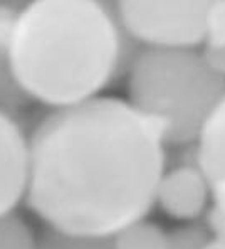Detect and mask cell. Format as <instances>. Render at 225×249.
Returning <instances> with one entry per match:
<instances>
[{"label": "cell", "instance_id": "cell-1", "mask_svg": "<svg viewBox=\"0 0 225 249\" xmlns=\"http://www.w3.org/2000/svg\"><path fill=\"white\" fill-rule=\"evenodd\" d=\"M29 137V209L72 236L108 237L157 204L166 150L157 122L96 96L46 113Z\"/></svg>", "mask_w": 225, "mask_h": 249}, {"label": "cell", "instance_id": "cell-2", "mask_svg": "<svg viewBox=\"0 0 225 249\" xmlns=\"http://www.w3.org/2000/svg\"><path fill=\"white\" fill-rule=\"evenodd\" d=\"M125 37L111 2H27L10 44L14 71L34 101L52 109L84 103L119 78Z\"/></svg>", "mask_w": 225, "mask_h": 249}, {"label": "cell", "instance_id": "cell-3", "mask_svg": "<svg viewBox=\"0 0 225 249\" xmlns=\"http://www.w3.org/2000/svg\"><path fill=\"white\" fill-rule=\"evenodd\" d=\"M128 96L160 124L165 145L192 146L225 100V78L195 49L145 47L128 71Z\"/></svg>", "mask_w": 225, "mask_h": 249}, {"label": "cell", "instance_id": "cell-4", "mask_svg": "<svg viewBox=\"0 0 225 249\" xmlns=\"http://www.w3.org/2000/svg\"><path fill=\"white\" fill-rule=\"evenodd\" d=\"M210 0H123L114 2L121 25L141 46L193 49L205 44Z\"/></svg>", "mask_w": 225, "mask_h": 249}, {"label": "cell", "instance_id": "cell-5", "mask_svg": "<svg viewBox=\"0 0 225 249\" xmlns=\"http://www.w3.org/2000/svg\"><path fill=\"white\" fill-rule=\"evenodd\" d=\"M212 192L197 162H185L163 174L157 204L166 215L178 221H193L207 211Z\"/></svg>", "mask_w": 225, "mask_h": 249}, {"label": "cell", "instance_id": "cell-6", "mask_svg": "<svg viewBox=\"0 0 225 249\" xmlns=\"http://www.w3.org/2000/svg\"><path fill=\"white\" fill-rule=\"evenodd\" d=\"M27 185L29 137L14 116L0 111V215L14 212Z\"/></svg>", "mask_w": 225, "mask_h": 249}, {"label": "cell", "instance_id": "cell-7", "mask_svg": "<svg viewBox=\"0 0 225 249\" xmlns=\"http://www.w3.org/2000/svg\"><path fill=\"white\" fill-rule=\"evenodd\" d=\"M193 152L209 180L212 202L225 207V100L207 120Z\"/></svg>", "mask_w": 225, "mask_h": 249}, {"label": "cell", "instance_id": "cell-8", "mask_svg": "<svg viewBox=\"0 0 225 249\" xmlns=\"http://www.w3.org/2000/svg\"><path fill=\"white\" fill-rule=\"evenodd\" d=\"M24 7V2H0V111L14 118L34 101L20 86L10 56L14 29Z\"/></svg>", "mask_w": 225, "mask_h": 249}, {"label": "cell", "instance_id": "cell-9", "mask_svg": "<svg viewBox=\"0 0 225 249\" xmlns=\"http://www.w3.org/2000/svg\"><path fill=\"white\" fill-rule=\"evenodd\" d=\"M116 249H166L168 232L151 221H138L112 236Z\"/></svg>", "mask_w": 225, "mask_h": 249}, {"label": "cell", "instance_id": "cell-10", "mask_svg": "<svg viewBox=\"0 0 225 249\" xmlns=\"http://www.w3.org/2000/svg\"><path fill=\"white\" fill-rule=\"evenodd\" d=\"M37 249H116L112 236H72L46 228L37 236Z\"/></svg>", "mask_w": 225, "mask_h": 249}, {"label": "cell", "instance_id": "cell-11", "mask_svg": "<svg viewBox=\"0 0 225 249\" xmlns=\"http://www.w3.org/2000/svg\"><path fill=\"white\" fill-rule=\"evenodd\" d=\"M0 249H37V237L16 212L0 215Z\"/></svg>", "mask_w": 225, "mask_h": 249}, {"label": "cell", "instance_id": "cell-12", "mask_svg": "<svg viewBox=\"0 0 225 249\" xmlns=\"http://www.w3.org/2000/svg\"><path fill=\"white\" fill-rule=\"evenodd\" d=\"M210 232L203 226L188 224L168 232L166 249H203L210 241Z\"/></svg>", "mask_w": 225, "mask_h": 249}, {"label": "cell", "instance_id": "cell-13", "mask_svg": "<svg viewBox=\"0 0 225 249\" xmlns=\"http://www.w3.org/2000/svg\"><path fill=\"white\" fill-rule=\"evenodd\" d=\"M205 46H225V0H210L205 19Z\"/></svg>", "mask_w": 225, "mask_h": 249}, {"label": "cell", "instance_id": "cell-14", "mask_svg": "<svg viewBox=\"0 0 225 249\" xmlns=\"http://www.w3.org/2000/svg\"><path fill=\"white\" fill-rule=\"evenodd\" d=\"M205 229L212 237L225 236V207L212 202L205 212Z\"/></svg>", "mask_w": 225, "mask_h": 249}, {"label": "cell", "instance_id": "cell-15", "mask_svg": "<svg viewBox=\"0 0 225 249\" xmlns=\"http://www.w3.org/2000/svg\"><path fill=\"white\" fill-rule=\"evenodd\" d=\"M203 57H205V61L209 62V66L217 74L225 78V46L224 47L205 46V49H203Z\"/></svg>", "mask_w": 225, "mask_h": 249}, {"label": "cell", "instance_id": "cell-16", "mask_svg": "<svg viewBox=\"0 0 225 249\" xmlns=\"http://www.w3.org/2000/svg\"><path fill=\"white\" fill-rule=\"evenodd\" d=\"M203 249H225V236L222 237H210L207 246Z\"/></svg>", "mask_w": 225, "mask_h": 249}]
</instances>
